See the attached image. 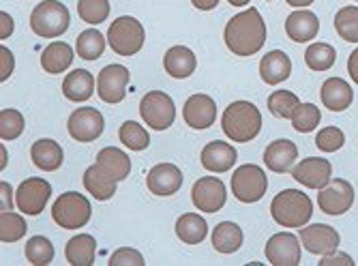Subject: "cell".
<instances>
[{
    "label": "cell",
    "instance_id": "ee69618b",
    "mask_svg": "<svg viewBox=\"0 0 358 266\" xmlns=\"http://www.w3.org/2000/svg\"><path fill=\"white\" fill-rule=\"evenodd\" d=\"M110 266H144V255L134 249V247H122V249H116L112 255H110Z\"/></svg>",
    "mask_w": 358,
    "mask_h": 266
},
{
    "label": "cell",
    "instance_id": "e575fe53",
    "mask_svg": "<svg viewBox=\"0 0 358 266\" xmlns=\"http://www.w3.org/2000/svg\"><path fill=\"white\" fill-rule=\"evenodd\" d=\"M337 35L348 43H358V7L350 5L337 11L335 15Z\"/></svg>",
    "mask_w": 358,
    "mask_h": 266
},
{
    "label": "cell",
    "instance_id": "cb8c5ba5",
    "mask_svg": "<svg viewBox=\"0 0 358 266\" xmlns=\"http://www.w3.org/2000/svg\"><path fill=\"white\" fill-rule=\"evenodd\" d=\"M292 74V60L279 52V50H273L268 52L262 62H259V76H262L264 84L268 86H277L281 82H285Z\"/></svg>",
    "mask_w": 358,
    "mask_h": 266
},
{
    "label": "cell",
    "instance_id": "f546056e",
    "mask_svg": "<svg viewBox=\"0 0 358 266\" xmlns=\"http://www.w3.org/2000/svg\"><path fill=\"white\" fill-rule=\"evenodd\" d=\"M176 237L187 245H200L208 237V223L195 213H185L176 221Z\"/></svg>",
    "mask_w": 358,
    "mask_h": 266
},
{
    "label": "cell",
    "instance_id": "d6986e66",
    "mask_svg": "<svg viewBox=\"0 0 358 266\" xmlns=\"http://www.w3.org/2000/svg\"><path fill=\"white\" fill-rule=\"evenodd\" d=\"M202 165L208 170V172H215V174H223L227 170L234 168V163L238 159V153L234 146H230L227 142H210L202 148Z\"/></svg>",
    "mask_w": 358,
    "mask_h": 266
},
{
    "label": "cell",
    "instance_id": "60d3db41",
    "mask_svg": "<svg viewBox=\"0 0 358 266\" xmlns=\"http://www.w3.org/2000/svg\"><path fill=\"white\" fill-rule=\"evenodd\" d=\"M24 127L26 125H24L22 112L11 110V108L0 112V140H3V142H11V140L20 138Z\"/></svg>",
    "mask_w": 358,
    "mask_h": 266
},
{
    "label": "cell",
    "instance_id": "d590c367",
    "mask_svg": "<svg viewBox=\"0 0 358 266\" xmlns=\"http://www.w3.org/2000/svg\"><path fill=\"white\" fill-rule=\"evenodd\" d=\"M118 136H120V142L129 150H146L148 144H150L148 131L140 122H134V120H127L124 125H120Z\"/></svg>",
    "mask_w": 358,
    "mask_h": 266
},
{
    "label": "cell",
    "instance_id": "681fc988",
    "mask_svg": "<svg viewBox=\"0 0 358 266\" xmlns=\"http://www.w3.org/2000/svg\"><path fill=\"white\" fill-rule=\"evenodd\" d=\"M0 193H3V211H11V206H13V202H11V193H13L11 185L3 181V183H0Z\"/></svg>",
    "mask_w": 358,
    "mask_h": 266
},
{
    "label": "cell",
    "instance_id": "5b68a950",
    "mask_svg": "<svg viewBox=\"0 0 358 266\" xmlns=\"http://www.w3.org/2000/svg\"><path fill=\"white\" fill-rule=\"evenodd\" d=\"M144 26L131 15H122L114 20L108 28V46L118 56H136L144 48Z\"/></svg>",
    "mask_w": 358,
    "mask_h": 266
},
{
    "label": "cell",
    "instance_id": "44dd1931",
    "mask_svg": "<svg viewBox=\"0 0 358 266\" xmlns=\"http://www.w3.org/2000/svg\"><path fill=\"white\" fill-rule=\"evenodd\" d=\"M317 30H320V20L313 11H307V9L289 13L285 20V32L294 43H307L315 39Z\"/></svg>",
    "mask_w": 358,
    "mask_h": 266
},
{
    "label": "cell",
    "instance_id": "3957f363",
    "mask_svg": "<svg viewBox=\"0 0 358 266\" xmlns=\"http://www.w3.org/2000/svg\"><path fill=\"white\" fill-rule=\"evenodd\" d=\"M271 215L281 227H303L313 217V202L301 189H283L273 197Z\"/></svg>",
    "mask_w": 358,
    "mask_h": 266
},
{
    "label": "cell",
    "instance_id": "ba28073f",
    "mask_svg": "<svg viewBox=\"0 0 358 266\" xmlns=\"http://www.w3.org/2000/svg\"><path fill=\"white\" fill-rule=\"evenodd\" d=\"M140 114L148 127L157 131H166L176 120V106L172 102V97L166 94L164 90H150L142 97Z\"/></svg>",
    "mask_w": 358,
    "mask_h": 266
},
{
    "label": "cell",
    "instance_id": "f35d334b",
    "mask_svg": "<svg viewBox=\"0 0 358 266\" xmlns=\"http://www.w3.org/2000/svg\"><path fill=\"white\" fill-rule=\"evenodd\" d=\"M299 104H301V99L292 90H275L268 97V110L277 118H292V114H294Z\"/></svg>",
    "mask_w": 358,
    "mask_h": 266
},
{
    "label": "cell",
    "instance_id": "30bf717a",
    "mask_svg": "<svg viewBox=\"0 0 358 266\" xmlns=\"http://www.w3.org/2000/svg\"><path fill=\"white\" fill-rule=\"evenodd\" d=\"M191 200L193 206L202 211V213H219L225 202H227V191L223 181H219L217 176H202L193 183L191 189Z\"/></svg>",
    "mask_w": 358,
    "mask_h": 266
},
{
    "label": "cell",
    "instance_id": "ac0fdd59",
    "mask_svg": "<svg viewBox=\"0 0 358 266\" xmlns=\"http://www.w3.org/2000/svg\"><path fill=\"white\" fill-rule=\"evenodd\" d=\"M146 185L150 193L155 195H174L182 187V172L176 168L174 163H159L155 168H150L146 176Z\"/></svg>",
    "mask_w": 358,
    "mask_h": 266
},
{
    "label": "cell",
    "instance_id": "816d5d0a",
    "mask_svg": "<svg viewBox=\"0 0 358 266\" xmlns=\"http://www.w3.org/2000/svg\"><path fill=\"white\" fill-rule=\"evenodd\" d=\"M285 3L289 7H294V9H305V7L313 5V0H285Z\"/></svg>",
    "mask_w": 358,
    "mask_h": 266
},
{
    "label": "cell",
    "instance_id": "bcb514c9",
    "mask_svg": "<svg viewBox=\"0 0 358 266\" xmlns=\"http://www.w3.org/2000/svg\"><path fill=\"white\" fill-rule=\"evenodd\" d=\"M317 266H354V260L343 251H333V253L322 255Z\"/></svg>",
    "mask_w": 358,
    "mask_h": 266
},
{
    "label": "cell",
    "instance_id": "5bb4252c",
    "mask_svg": "<svg viewBox=\"0 0 358 266\" xmlns=\"http://www.w3.org/2000/svg\"><path fill=\"white\" fill-rule=\"evenodd\" d=\"M301 243L313 255H327L337 251V247L341 245V237L335 227L327 223H313L301 227Z\"/></svg>",
    "mask_w": 358,
    "mask_h": 266
},
{
    "label": "cell",
    "instance_id": "f907efd6",
    "mask_svg": "<svg viewBox=\"0 0 358 266\" xmlns=\"http://www.w3.org/2000/svg\"><path fill=\"white\" fill-rule=\"evenodd\" d=\"M193 7L195 9H200V11H210L219 5V0H191Z\"/></svg>",
    "mask_w": 358,
    "mask_h": 266
},
{
    "label": "cell",
    "instance_id": "6da1fadb",
    "mask_svg": "<svg viewBox=\"0 0 358 266\" xmlns=\"http://www.w3.org/2000/svg\"><path fill=\"white\" fill-rule=\"evenodd\" d=\"M223 39L232 54L253 56L266 43V24L255 7H249L225 24Z\"/></svg>",
    "mask_w": 358,
    "mask_h": 266
},
{
    "label": "cell",
    "instance_id": "8992f818",
    "mask_svg": "<svg viewBox=\"0 0 358 266\" xmlns=\"http://www.w3.org/2000/svg\"><path fill=\"white\" fill-rule=\"evenodd\" d=\"M92 206L88 197H84L78 191H64L56 197L52 206V219L62 230H78L84 227L90 221Z\"/></svg>",
    "mask_w": 358,
    "mask_h": 266
},
{
    "label": "cell",
    "instance_id": "277c9868",
    "mask_svg": "<svg viewBox=\"0 0 358 266\" xmlns=\"http://www.w3.org/2000/svg\"><path fill=\"white\" fill-rule=\"evenodd\" d=\"M71 15L60 0H45L30 13V28L41 39H56L69 30Z\"/></svg>",
    "mask_w": 358,
    "mask_h": 266
},
{
    "label": "cell",
    "instance_id": "2e32d148",
    "mask_svg": "<svg viewBox=\"0 0 358 266\" xmlns=\"http://www.w3.org/2000/svg\"><path fill=\"white\" fill-rule=\"evenodd\" d=\"M331 176H333V165L329 159L322 157H307L301 163H296V168H292V178L317 191L331 183Z\"/></svg>",
    "mask_w": 358,
    "mask_h": 266
},
{
    "label": "cell",
    "instance_id": "8fae6325",
    "mask_svg": "<svg viewBox=\"0 0 358 266\" xmlns=\"http://www.w3.org/2000/svg\"><path fill=\"white\" fill-rule=\"evenodd\" d=\"M52 193V185L43 178H26L17 187L15 204L24 215H41Z\"/></svg>",
    "mask_w": 358,
    "mask_h": 266
},
{
    "label": "cell",
    "instance_id": "11a10c76",
    "mask_svg": "<svg viewBox=\"0 0 358 266\" xmlns=\"http://www.w3.org/2000/svg\"><path fill=\"white\" fill-rule=\"evenodd\" d=\"M354 3H358V0H354Z\"/></svg>",
    "mask_w": 358,
    "mask_h": 266
},
{
    "label": "cell",
    "instance_id": "7dc6e473",
    "mask_svg": "<svg viewBox=\"0 0 358 266\" xmlns=\"http://www.w3.org/2000/svg\"><path fill=\"white\" fill-rule=\"evenodd\" d=\"M13 35V18L9 13H0V39H9Z\"/></svg>",
    "mask_w": 358,
    "mask_h": 266
},
{
    "label": "cell",
    "instance_id": "83f0119b",
    "mask_svg": "<svg viewBox=\"0 0 358 266\" xmlns=\"http://www.w3.org/2000/svg\"><path fill=\"white\" fill-rule=\"evenodd\" d=\"M62 92L69 102H76V104L88 102L94 92V78L86 69H73L62 82Z\"/></svg>",
    "mask_w": 358,
    "mask_h": 266
},
{
    "label": "cell",
    "instance_id": "4316f807",
    "mask_svg": "<svg viewBox=\"0 0 358 266\" xmlns=\"http://www.w3.org/2000/svg\"><path fill=\"white\" fill-rule=\"evenodd\" d=\"M195 64H198V60H195V54L193 50H189L187 46H174L166 52L164 56V66L166 71L176 78V80H185L189 78L193 71H195Z\"/></svg>",
    "mask_w": 358,
    "mask_h": 266
},
{
    "label": "cell",
    "instance_id": "7bdbcfd3",
    "mask_svg": "<svg viewBox=\"0 0 358 266\" xmlns=\"http://www.w3.org/2000/svg\"><path fill=\"white\" fill-rule=\"evenodd\" d=\"M345 144V136H343V131L339 127H324L317 131V136H315V146L322 150V153H335L339 150L341 146Z\"/></svg>",
    "mask_w": 358,
    "mask_h": 266
},
{
    "label": "cell",
    "instance_id": "9a60e30c",
    "mask_svg": "<svg viewBox=\"0 0 358 266\" xmlns=\"http://www.w3.org/2000/svg\"><path fill=\"white\" fill-rule=\"evenodd\" d=\"M69 136L76 142H94L103 133V114L94 108H78L69 116Z\"/></svg>",
    "mask_w": 358,
    "mask_h": 266
},
{
    "label": "cell",
    "instance_id": "db71d44e",
    "mask_svg": "<svg viewBox=\"0 0 358 266\" xmlns=\"http://www.w3.org/2000/svg\"><path fill=\"white\" fill-rule=\"evenodd\" d=\"M0 153H3V163H0V168H7V150H5V146H3V150H0Z\"/></svg>",
    "mask_w": 358,
    "mask_h": 266
},
{
    "label": "cell",
    "instance_id": "f5cc1de1",
    "mask_svg": "<svg viewBox=\"0 0 358 266\" xmlns=\"http://www.w3.org/2000/svg\"><path fill=\"white\" fill-rule=\"evenodd\" d=\"M230 5H234V7H245V5H249L251 0H227Z\"/></svg>",
    "mask_w": 358,
    "mask_h": 266
},
{
    "label": "cell",
    "instance_id": "d4e9b609",
    "mask_svg": "<svg viewBox=\"0 0 358 266\" xmlns=\"http://www.w3.org/2000/svg\"><path fill=\"white\" fill-rule=\"evenodd\" d=\"M30 159L39 170L56 172L64 161V153L62 146L54 140H37L30 148Z\"/></svg>",
    "mask_w": 358,
    "mask_h": 266
},
{
    "label": "cell",
    "instance_id": "484cf974",
    "mask_svg": "<svg viewBox=\"0 0 358 266\" xmlns=\"http://www.w3.org/2000/svg\"><path fill=\"white\" fill-rule=\"evenodd\" d=\"M73 62V48L64 41H54L41 52V66L45 74H64Z\"/></svg>",
    "mask_w": 358,
    "mask_h": 266
},
{
    "label": "cell",
    "instance_id": "9c48e42d",
    "mask_svg": "<svg viewBox=\"0 0 358 266\" xmlns=\"http://www.w3.org/2000/svg\"><path fill=\"white\" fill-rule=\"evenodd\" d=\"M354 204V187L345 178H331L327 187H322L317 193V206L324 215H343Z\"/></svg>",
    "mask_w": 358,
    "mask_h": 266
},
{
    "label": "cell",
    "instance_id": "52a82bcc",
    "mask_svg": "<svg viewBox=\"0 0 358 266\" xmlns=\"http://www.w3.org/2000/svg\"><path fill=\"white\" fill-rule=\"evenodd\" d=\"M268 189V178L266 172L255 163H245L234 172L232 176V193L238 202L245 204H255L264 197Z\"/></svg>",
    "mask_w": 358,
    "mask_h": 266
},
{
    "label": "cell",
    "instance_id": "ffe728a7",
    "mask_svg": "<svg viewBox=\"0 0 358 266\" xmlns=\"http://www.w3.org/2000/svg\"><path fill=\"white\" fill-rule=\"evenodd\" d=\"M299 157V146L292 140H275L273 144H268V148L264 150V163L271 172L277 174H285L294 168Z\"/></svg>",
    "mask_w": 358,
    "mask_h": 266
},
{
    "label": "cell",
    "instance_id": "7a4b0ae2",
    "mask_svg": "<svg viewBox=\"0 0 358 266\" xmlns=\"http://www.w3.org/2000/svg\"><path fill=\"white\" fill-rule=\"evenodd\" d=\"M223 133L232 142H251L262 131V114L251 102H234L225 108L221 118Z\"/></svg>",
    "mask_w": 358,
    "mask_h": 266
},
{
    "label": "cell",
    "instance_id": "7c38bea8",
    "mask_svg": "<svg viewBox=\"0 0 358 266\" xmlns=\"http://www.w3.org/2000/svg\"><path fill=\"white\" fill-rule=\"evenodd\" d=\"M301 241L292 232H277L264 247V255L273 266H299L301 264Z\"/></svg>",
    "mask_w": 358,
    "mask_h": 266
},
{
    "label": "cell",
    "instance_id": "1f68e13d",
    "mask_svg": "<svg viewBox=\"0 0 358 266\" xmlns=\"http://www.w3.org/2000/svg\"><path fill=\"white\" fill-rule=\"evenodd\" d=\"M94 253H96V241L90 234H78L64 247V255H67V262L71 266H92Z\"/></svg>",
    "mask_w": 358,
    "mask_h": 266
},
{
    "label": "cell",
    "instance_id": "b9f144b4",
    "mask_svg": "<svg viewBox=\"0 0 358 266\" xmlns=\"http://www.w3.org/2000/svg\"><path fill=\"white\" fill-rule=\"evenodd\" d=\"M78 15L86 24H101L110 15V3L108 0H80Z\"/></svg>",
    "mask_w": 358,
    "mask_h": 266
},
{
    "label": "cell",
    "instance_id": "d6a6232c",
    "mask_svg": "<svg viewBox=\"0 0 358 266\" xmlns=\"http://www.w3.org/2000/svg\"><path fill=\"white\" fill-rule=\"evenodd\" d=\"M106 52V37L99 30L88 28L80 32V37L76 41V54L84 60H96Z\"/></svg>",
    "mask_w": 358,
    "mask_h": 266
},
{
    "label": "cell",
    "instance_id": "74e56055",
    "mask_svg": "<svg viewBox=\"0 0 358 266\" xmlns=\"http://www.w3.org/2000/svg\"><path fill=\"white\" fill-rule=\"evenodd\" d=\"M26 230H28V225L22 215L3 211V215H0V241H3V245L20 241L26 234Z\"/></svg>",
    "mask_w": 358,
    "mask_h": 266
},
{
    "label": "cell",
    "instance_id": "7402d4cb",
    "mask_svg": "<svg viewBox=\"0 0 358 266\" xmlns=\"http://www.w3.org/2000/svg\"><path fill=\"white\" fill-rule=\"evenodd\" d=\"M320 97H322V104L331 112H343L354 102V90L343 78H331L322 84Z\"/></svg>",
    "mask_w": 358,
    "mask_h": 266
},
{
    "label": "cell",
    "instance_id": "4fadbf2b",
    "mask_svg": "<svg viewBox=\"0 0 358 266\" xmlns=\"http://www.w3.org/2000/svg\"><path fill=\"white\" fill-rule=\"evenodd\" d=\"M129 86V69L122 64H108L96 78V92L103 104H120Z\"/></svg>",
    "mask_w": 358,
    "mask_h": 266
},
{
    "label": "cell",
    "instance_id": "8d00e7d4",
    "mask_svg": "<svg viewBox=\"0 0 358 266\" xmlns=\"http://www.w3.org/2000/svg\"><path fill=\"white\" fill-rule=\"evenodd\" d=\"M24 253H26V260L35 266H48L54 262V245L45 237H32L26 243Z\"/></svg>",
    "mask_w": 358,
    "mask_h": 266
},
{
    "label": "cell",
    "instance_id": "ab89813d",
    "mask_svg": "<svg viewBox=\"0 0 358 266\" xmlns=\"http://www.w3.org/2000/svg\"><path fill=\"white\" fill-rule=\"evenodd\" d=\"M292 127H294L296 131L301 133H311L320 120H322V112L320 108H315L313 104H299V108L294 110V114H292Z\"/></svg>",
    "mask_w": 358,
    "mask_h": 266
},
{
    "label": "cell",
    "instance_id": "f1b7e54d",
    "mask_svg": "<svg viewBox=\"0 0 358 266\" xmlns=\"http://www.w3.org/2000/svg\"><path fill=\"white\" fill-rule=\"evenodd\" d=\"M213 247L219 253H236L243 247L245 234H243V227L236 225L234 221H221L215 230H213Z\"/></svg>",
    "mask_w": 358,
    "mask_h": 266
},
{
    "label": "cell",
    "instance_id": "4dcf8cb0",
    "mask_svg": "<svg viewBox=\"0 0 358 266\" xmlns=\"http://www.w3.org/2000/svg\"><path fill=\"white\" fill-rule=\"evenodd\" d=\"M96 163H99L103 170H108L118 183L131 174V159H129V155L124 150H120L116 146L101 148L99 155H96Z\"/></svg>",
    "mask_w": 358,
    "mask_h": 266
},
{
    "label": "cell",
    "instance_id": "f6af8a7d",
    "mask_svg": "<svg viewBox=\"0 0 358 266\" xmlns=\"http://www.w3.org/2000/svg\"><path fill=\"white\" fill-rule=\"evenodd\" d=\"M13 66H15V58H13L11 50L5 48V43H3V46H0V82H5V80L11 78Z\"/></svg>",
    "mask_w": 358,
    "mask_h": 266
},
{
    "label": "cell",
    "instance_id": "836d02e7",
    "mask_svg": "<svg viewBox=\"0 0 358 266\" xmlns=\"http://www.w3.org/2000/svg\"><path fill=\"white\" fill-rule=\"evenodd\" d=\"M337 60V50L331 43H313L305 52V62L311 71H329Z\"/></svg>",
    "mask_w": 358,
    "mask_h": 266
},
{
    "label": "cell",
    "instance_id": "603a6c76",
    "mask_svg": "<svg viewBox=\"0 0 358 266\" xmlns=\"http://www.w3.org/2000/svg\"><path fill=\"white\" fill-rule=\"evenodd\" d=\"M116 185H118V181L108 170H103L99 163L90 165V168L84 172V187H86V191L94 200H101V202H106V200H110L116 193Z\"/></svg>",
    "mask_w": 358,
    "mask_h": 266
},
{
    "label": "cell",
    "instance_id": "e0dca14e",
    "mask_svg": "<svg viewBox=\"0 0 358 266\" xmlns=\"http://www.w3.org/2000/svg\"><path fill=\"white\" fill-rule=\"evenodd\" d=\"M182 118L191 129H208L217 118V104L208 94H191L182 108Z\"/></svg>",
    "mask_w": 358,
    "mask_h": 266
},
{
    "label": "cell",
    "instance_id": "c3c4849f",
    "mask_svg": "<svg viewBox=\"0 0 358 266\" xmlns=\"http://www.w3.org/2000/svg\"><path fill=\"white\" fill-rule=\"evenodd\" d=\"M348 74H350L352 82L358 84V48H356V50L350 54V58H348Z\"/></svg>",
    "mask_w": 358,
    "mask_h": 266
}]
</instances>
